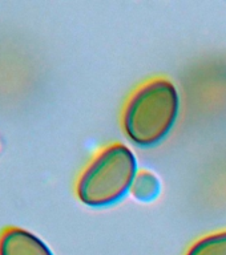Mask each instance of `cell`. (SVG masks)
Returning a JSON list of instances; mask_svg holds the SVG:
<instances>
[{
    "instance_id": "3",
    "label": "cell",
    "mask_w": 226,
    "mask_h": 255,
    "mask_svg": "<svg viewBox=\"0 0 226 255\" xmlns=\"http://www.w3.org/2000/svg\"><path fill=\"white\" fill-rule=\"evenodd\" d=\"M0 255H55L47 243L33 233L9 227L0 235Z\"/></svg>"
},
{
    "instance_id": "1",
    "label": "cell",
    "mask_w": 226,
    "mask_h": 255,
    "mask_svg": "<svg viewBox=\"0 0 226 255\" xmlns=\"http://www.w3.org/2000/svg\"><path fill=\"white\" fill-rule=\"evenodd\" d=\"M180 112V96L167 79L148 81L131 96L123 113L125 134L137 146L149 147L163 141Z\"/></svg>"
},
{
    "instance_id": "2",
    "label": "cell",
    "mask_w": 226,
    "mask_h": 255,
    "mask_svg": "<svg viewBox=\"0 0 226 255\" xmlns=\"http://www.w3.org/2000/svg\"><path fill=\"white\" fill-rule=\"evenodd\" d=\"M136 174L137 161L133 151L124 143H112L84 169L76 185V194L87 206L113 205L131 190Z\"/></svg>"
},
{
    "instance_id": "4",
    "label": "cell",
    "mask_w": 226,
    "mask_h": 255,
    "mask_svg": "<svg viewBox=\"0 0 226 255\" xmlns=\"http://www.w3.org/2000/svg\"><path fill=\"white\" fill-rule=\"evenodd\" d=\"M129 191L140 202H152L159 197L161 191V183L153 173L148 170H140L137 171Z\"/></svg>"
},
{
    "instance_id": "5",
    "label": "cell",
    "mask_w": 226,
    "mask_h": 255,
    "mask_svg": "<svg viewBox=\"0 0 226 255\" xmlns=\"http://www.w3.org/2000/svg\"><path fill=\"white\" fill-rule=\"evenodd\" d=\"M187 255H226V231L199 239Z\"/></svg>"
}]
</instances>
